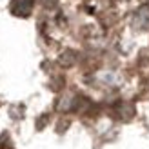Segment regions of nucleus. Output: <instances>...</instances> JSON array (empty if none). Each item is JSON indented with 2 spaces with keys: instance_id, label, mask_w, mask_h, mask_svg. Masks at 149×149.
I'll use <instances>...</instances> for the list:
<instances>
[{
  "instance_id": "2",
  "label": "nucleus",
  "mask_w": 149,
  "mask_h": 149,
  "mask_svg": "<svg viewBox=\"0 0 149 149\" xmlns=\"http://www.w3.org/2000/svg\"><path fill=\"white\" fill-rule=\"evenodd\" d=\"M115 113L120 115V116H118L120 120H129V118H133V115H135V107H133L131 104L118 102L116 106H115Z\"/></svg>"
},
{
  "instance_id": "3",
  "label": "nucleus",
  "mask_w": 149,
  "mask_h": 149,
  "mask_svg": "<svg viewBox=\"0 0 149 149\" xmlns=\"http://www.w3.org/2000/svg\"><path fill=\"white\" fill-rule=\"evenodd\" d=\"M60 64L64 65V68H71V65L74 64V53L73 51H68V53H64L60 56Z\"/></svg>"
},
{
  "instance_id": "1",
  "label": "nucleus",
  "mask_w": 149,
  "mask_h": 149,
  "mask_svg": "<svg viewBox=\"0 0 149 149\" xmlns=\"http://www.w3.org/2000/svg\"><path fill=\"white\" fill-rule=\"evenodd\" d=\"M135 27L136 29H149V6H142L140 9L135 13Z\"/></svg>"
},
{
  "instance_id": "4",
  "label": "nucleus",
  "mask_w": 149,
  "mask_h": 149,
  "mask_svg": "<svg viewBox=\"0 0 149 149\" xmlns=\"http://www.w3.org/2000/svg\"><path fill=\"white\" fill-rule=\"evenodd\" d=\"M147 2H149V0H147Z\"/></svg>"
}]
</instances>
